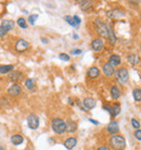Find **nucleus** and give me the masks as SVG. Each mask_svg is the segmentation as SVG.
I'll list each match as a JSON object with an SVG mask.
<instances>
[{"instance_id": "1", "label": "nucleus", "mask_w": 141, "mask_h": 150, "mask_svg": "<svg viewBox=\"0 0 141 150\" xmlns=\"http://www.w3.org/2000/svg\"><path fill=\"white\" fill-rule=\"evenodd\" d=\"M110 145L113 149L115 150H123L126 146V140L125 138L121 135H115L113 136L111 139H110Z\"/></svg>"}, {"instance_id": "2", "label": "nucleus", "mask_w": 141, "mask_h": 150, "mask_svg": "<svg viewBox=\"0 0 141 150\" xmlns=\"http://www.w3.org/2000/svg\"><path fill=\"white\" fill-rule=\"evenodd\" d=\"M51 125H52V129L54 131V133L59 134V135L63 134L64 132L66 131V123L62 119H53Z\"/></svg>"}, {"instance_id": "3", "label": "nucleus", "mask_w": 141, "mask_h": 150, "mask_svg": "<svg viewBox=\"0 0 141 150\" xmlns=\"http://www.w3.org/2000/svg\"><path fill=\"white\" fill-rule=\"evenodd\" d=\"M116 79H117V82L122 85H125L128 83V79H129V74H128V71L127 69L125 68H121L116 71Z\"/></svg>"}, {"instance_id": "4", "label": "nucleus", "mask_w": 141, "mask_h": 150, "mask_svg": "<svg viewBox=\"0 0 141 150\" xmlns=\"http://www.w3.org/2000/svg\"><path fill=\"white\" fill-rule=\"evenodd\" d=\"M96 26H97V30L99 32V34L101 36H103V37H108V34H109V25H106L105 23L101 22L100 20L98 19L96 20Z\"/></svg>"}, {"instance_id": "5", "label": "nucleus", "mask_w": 141, "mask_h": 150, "mask_svg": "<svg viewBox=\"0 0 141 150\" xmlns=\"http://www.w3.org/2000/svg\"><path fill=\"white\" fill-rule=\"evenodd\" d=\"M27 124H28V127L32 129H37L39 126V119L36 114H30L27 117Z\"/></svg>"}, {"instance_id": "6", "label": "nucleus", "mask_w": 141, "mask_h": 150, "mask_svg": "<svg viewBox=\"0 0 141 150\" xmlns=\"http://www.w3.org/2000/svg\"><path fill=\"white\" fill-rule=\"evenodd\" d=\"M28 47H30V44L26 40H24V39H20V40H18L16 44H15V50L19 51V52H24V51H26V50L28 49Z\"/></svg>"}, {"instance_id": "7", "label": "nucleus", "mask_w": 141, "mask_h": 150, "mask_svg": "<svg viewBox=\"0 0 141 150\" xmlns=\"http://www.w3.org/2000/svg\"><path fill=\"white\" fill-rule=\"evenodd\" d=\"M22 93V87L18 85V84H14V85H12L9 89H8V94L12 96V97H16V96H19L20 94Z\"/></svg>"}, {"instance_id": "8", "label": "nucleus", "mask_w": 141, "mask_h": 150, "mask_svg": "<svg viewBox=\"0 0 141 150\" xmlns=\"http://www.w3.org/2000/svg\"><path fill=\"white\" fill-rule=\"evenodd\" d=\"M106 16L110 19H119V18L124 16V12L121 11L119 9H113V10L106 12Z\"/></svg>"}, {"instance_id": "9", "label": "nucleus", "mask_w": 141, "mask_h": 150, "mask_svg": "<svg viewBox=\"0 0 141 150\" xmlns=\"http://www.w3.org/2000/svg\"><path fill=\"white\" fill-rule=\"evenodd\" d=\"M104 47V44L103 41L101 40V39H94V40L91 42V48H92L93 51H96V52H99V51H101L102 49H103Z\"/></svg>"}, {"instance_id": "10", "label": "nucleus", "mask_w": 141, "mask_h": 150, "mask_svg": "<svg viewBox=\"0 0 141 150\" xmlns=\"http://www.w3.org/2000/svg\"><path fill=\"white\" fill-rule=\"evenodd\" d=\"M22 79H23V73H22V72H20V71L12 72V73H10V75H9V79H10L11 82H13V83L20 82Z\"/></svg>"}, {"instance_id": "11", "label": "nucleus", "mask_w": 141, "mask_h": 150, "mask_svg": "<svg viewBox=\"0 0 141 150\" xmlns=\"http://www.w3.org/2000/svg\"><path fill=\"white\" fill-rule=\"evenodd\" d=\"M118 131H119V126H118V123L116 121H112V122L109 123L108 132L110 134H116V133H118Z\"/></svg>"}, {"instance_id": "12", "label": "nucleus", "mask_w": 141, "mask_h": 150, "mask_svg": "<svg viewBox=\"0 0 141 150\" xmlns=\"http://www.w3.org/2000/svg\"><path fill=\"white\" fill-rule=\"evenodd\" d=\"M103 73L105 76H112V75H114V73H115V70H114V67L113 65H111V64L109 63H105L103 65Z\"/></svg>"}, {"instance_id": "13", "label": "nucleus", "mask_w": 141, "mask_h": 150, "mask_svg": "<svg viewBox=\"0 0 141 150\" xmlns=\"http://www.w3.org/2000/svg\"><path fill=\"white\" fill-rule=\"evenodd\" d=\"M76 144H77V139L74 138V137H70V138H67L66 140L64 142V146H65L66 149L70 150L76 146Z\"/></svg>"}, {"instance_id": "14", "label": "nucleus", "mask_w": 141, "mask_h": 150, "mask_svg": "<svg viewBox=\"0 0 141 150\" xmlns=\"http://www.w3.org/2000/svg\"><path fill=\"white\" fill-rule=\"evenodd\" d=\"M87 75L89 76L90 79H97L100 75V70L97 67H91V68L87 71Z\"/></svg>"}, {"instance_id": "15", "label": "nucleus", "mask_w": 141, "mask_h": 150, "mask_svg": "<svg viewBox=\"0 0 141 150\" xmlns=\"http://www.w3.org/2000/svg\"><path fill=\"white\" fill-rule=\"evenodd\" d=\"M1 27H4L7 32H9V30H11L14 28V22L11 21V20H4V21L1 22Z\"/></svg>"}, {"instance_id": "16", "label": "nucleus", "mask_w": 141, "mask_h": 150, "mask_svg": "<svg viewBox=\"0 0 141 150\" xmlns=\"http://www.w3.org/2000/svg\"><path fill=\"white\" fill-rule=\"evenodd\" d=\"M84 105H85L86 109L91 110L96 107V100L93 98H86L84 99Z\"/></svg>"}, {"instance_id": "17", "label": "nucleus", "mask_w": 141, "mask_h": 150, "mask_svg": "<svg viewBox=\"0 0 141 150\" xmlns=\"http://www.w3.org/2000/svg\"><path fill=\"white\" fill-rule=\"evenodd\" d=\"M109 63L113 65V67H117L121 64V57L117 56V54H112L109 59Z\"/></svg>"}, {"instance_id": "18", "label": "nucleus", "mask_w": 141, "mask_h": 150, "mask_svg": "<svg viewBox=\"0 0 141 150\" xmlns=\"http://www.w3.org/2000/svg\"><path fill=\"white\" fill-rule=\"evenodd\" d=\"M24 142V138H23L22 135H19V134H15L11 137V143L15 146H18V145H21V144Z\"/></svg>"}, {"instance_id": "19", "label": "nucleus", "mask_w": 141, "mask_h": 150, "mask_svg": "<svg viewBox=\"0 0 141 150\" xmlns=\"http://www.w3.org/2000/svg\"><path fill=\"white\" fill-rule=\"evenodd\" d=\"M77 129V124H76V122H74V121L72 120H68L66 123V131L68 132V133H73V132H75Z\"/></svg>"}, {"instance_id": "20", "label": "nucleus", "mask_w": 141, "mask_h": 150, "mask_svg": "<svg viewBox=\"0 0 141 150\" xmlns=\"http://www.w3.org/2000/svg\"><path fill=\"white\" fill-rule=\"evenodd\" d=\"M127 60L129 62L131 65H137L139 62H140V58L138 54H130L128 58H127Z\"/></svg>"}, {"instance_id": "21", "label": "nucleus", "mask_w": 141, "mask_h": 150, "mask_svg": "<svg viewBox=\"0 0 141 150\" xmlns=\"http://www.w3.org/2000/svg\"><path fill=\"white\" fill-rule=\"evenodd\" d=\"M111 96L113 99H118L119 97H121V91H119V88L117 86H112L111 87Z\"/></svg>"}, {"instance_id": "22", "label": "nucleus", "mask_w": 141, "mask_h": 150, "mask_svg": "<svg viewBox=\"0 0 141 150\" xmlns=\"http://www.w3.org/2000/svg\"><path fill=\"white\" fill-rule=\"evenodd\" d=\"M14 67L13 65H1L0 67V74H8L13 71Z\"/></svg>"}, {"instance_id": "23", "label": "nucleus", "mask_w": 141, "mask_h": 150, "mask_svg": "<svg viewBox=\"0 0 141 150\" xmlns=\"http://www.w3.org/2000/svg\"><path fill=\"white\" fill-rule=\"evenodd\" d=\"M119 112H121V105H118V103H116V105H114L113 107H112V109H111V115L112 116H116V115H118Z\"/></svg>"}, {"instance_id": "24", "label": "nucleus", "mask_w": 141, "mask_h": 150, "mask_svg": "<svg viewBox=\"0 0 141 150\" xmlns=\"http://www.w3.org/2000/svg\"><path fill=\"white\" fill-rule=\"evenodd\" d=\"M79 4H80L82 10H84V11H87V10L90 9L91 6H92V2H91V1H79Z\"/></svg>"}, {"instance_id": "25", "label": "nucleus", "mask_w": 141, "mask_h": 150, "mask_svg": "<svg viewBox=\"0 0 141 150\" xmlns=\"http://www.w3.org/2000/svg\"><path fill=\"white\" fill-rule=\"evenodd\" d=\"M108 39H109L110 41H111L112 44H115V42H116V36H115V34H114V32H113V30L111 28V26L109 27Z\"/></svg>"}, {"instance_id": "26", "label": "nucleus", "mask_w": 141, "mask_h": 150, "mask_svg": "<svg viewBox=\"0 0 141 150\" xmlns=\"http://www.w3.org/2000/svg\"><path fill=\"white\" fill-rule=\"evenodd\" d=\"M133 95H134V99L136 102H140L141 101V89L139 88H136L133 91Z\"/></svg>"}, {"instance_id": "27", "label": "nucleus", "mask_w": 141, "mask_h": 150, "mask_svg": "<svg viewBox=\"0 0 141 150\" xmlns=\"http://www.w3.org/2000/svg\"><path fill=\"white\" fill-rule=\"evenodd\" d=\"M25 86L28 88L30 90H34L35 89V85H34V81L33 79H26V82H25Z\"/></svg>"}, {"instance_id": "28", "label": "nucleus", "mask_w": 141, "mask_h": 150, "mask_svg": "<svg viewBox=\"0 0 141 150\" xmlns=\"http://www.w3.org/2000/svg\"><path fill=\"white\" fill-rule=\"evenodd\" d=\"M64 20L66 21L70 25H72V26H76V24H75L74 22V19H73V16H70V15H66L65 18H64Z\"/></svg>"}, {"instance_id": "29", "label": "nucleus", "mask_w": 141, "mask_h": 150, "mask_svg": "<svg viewBox=\"0 0 141 150\" xmlns=\"http://www.w3.org/2000/svg\"><path fill=\"white\" fill-rule=\"evenodd\" d=\"M18 24H19L20 27H22V28H26L27 27V24H26V21L23 18H20L19 20H18Z\"/></svg>"}, {"instance_id": "30", "label": "nucleus", "mask_w": 141, "mask_h": 150, "mask_svg": "<svg viewBox=\"0 0 141 150\" xmlns=\"http://www.w3.org/2000/svg\"><path fill=\"white\" fill-rule=\"evenodd\" d=\"M38 19V15L37 14H33V15H30V18H28V21H30V23L32 24V25H34L35 24V21Z\"/></svg>"}, {"instance_id": "31", "label": "nucleus", "mask_w": 141, "mask_h": 150, "mask_svg": "<svg viewBox=\"0 0 141 150\" xmlns=\"http://www.w3.org/2000/svg\"><path fill=\"white\" fill-rule=\"evenodd\" d=\"M59 58L61 59V60H63V61H70V56H68V54H66V53H60Z\"/></svg>"}, {"instance_id": "32", "label": "nucleus", "mask_w": 141, "mask_h": 150, "mask_svg": "<svg viewBox=\"0 0 141 150\" xmlns=\"http://www.w3.org/2000/svg\"><path fill=\"white\" fill-rule=\"evenodd\" d=\"M131 124H133V127L136 128V129H139V127H140V123H139V121L135 120V119L131 120Z\"/></svg>"}, {"instance_id": "33", "label": "nucleus", "mask_w": 141, "mask_h": 150, "mask_svg": "<svg viewBox=\"0 0 141 150\" xmlns=\"http://www.w3.org/2000/svg\"><path fill=\"white\" fill-rule=\"evenodd\" d=\"M135 137L138 140H141V129H136V132H135Z\"/></svg>"}, {"instance_id": "34", "label": "nucleus", "mask_w": 141, "mask_h": 150, "mask_svg": "<svg viewBox=\"0 0 141 150\" xmlns=\"http://www.w3.org/2000/svg\"><path fill=\"white\" fill-rule=\"evenodd\" d=\"M73 19H74V22H75V24H76V26L82 23V21H80V19H79V16H77V15H74Z\"/></svg>"}, {"instance_id": "35", "label": "nucleus", "mask_w": 141, "mask_h": 150, "mask_svg": "<svg viewBox=\"0 0 141 150\" xmlns=\"http://www.w3.org/2000/svg\"><path fill=\"white\" fill-rule=\"evenodd\" d=\"M6 34H7V30H4V27L0 26V38H2Z\"/></svg>"}, {"instance_id": "36", "label": "nucleus", "mask_w": 141, "mask_h": 150, "mask_svg": "<svg viewBox=\"0 0 141 150\" xmlns=\"http://www.w3.org/2000/svg\"><path fill=\"white\" fill-rule=\"evenodd\" d=\"M82 50H79V49H75V50H72V54H80V53H82Z\"/></svg>"}, {"instance_id": "37", "label": "nucleus", "mask_w": 141, "mask_h": 150, "mask_svg": "<svg viewBox=\"0 0 141 150\" xmlns=\"http://www.w3.org/2000/svg\"><path fill=\"white\" fill-rule=\"evenodd\" d=\"M103 108H104V110H106V111H109V112H111L112 107H110V105H104Z\"/></svg>"}, {"instance_id": "38", "label": "nucleus", "mask_w": 141, "mask_h": 150, "mask_svg": "<svg viewBox=\"0 0 141 150\" xmlns=\"http://www.w3.org/2000/svg\"><path fill=\"white\" fill-rule=\"evenodd\" d=\"M97 150H111V149H109L108 147H105V146H102V147H99Z\"/></svg>"}, {"instance_id": "39", "label": "nucleus", "mask_w": 141, "mask_h": 150, "mask_svg": "<svg viewBox=\"0 0 141 150\" xmlns=\"http://www.w3.org/2000/svg\"><path fill=\"white\" fill-rule=\"evenodd\" d=\"M89 121L91 122V123L96 124V125H98V124H99V122H98V121H94V120H92V119H89Z\"/></svg>"}, {"instance_id": "40", "label": "nucleus", "mask_w": 141, "mask_h": 150, "mask_svg": "<svg viewBox=\"0 0 141 150\" xmlns=\"http://www.w3.org/2000/svg\"><path fill=\"white\" fill-rule=\"evenodd\" d=\"M41 40H42V42H45V44H47V42H48V40H46L45 38H42V39H41Z\"/></svg>"}, {"instance_id": "41", "label": "nucleus", "mask_w": 141, "mask_h": 150, "mask_svg": "<svg viewBox=\"0 0 141 150\" xmlns=\"http://www.w3.org/2000/svg\"><path fill=\"white\" fill-rule=\"evenodd\" d=\"M74 39H78V36L76 34H74Z\"/></svg>"}, {"instance_id": "42", "label": "nucleus", "mask_w": 141, "mask_h": 150, "mask_svg": "<svg viewBox=\"0 0 141 150\" xmlns=\"http://www.w3.org/2000/svg\"><path fill=\"white\" fill-rule=\"evenodd\" d=\"M0 150H4V147H1V146H0Z\"/></svg>"}, {"instance_id": "43", "label": "nucleus", "mask_w": 141, "mask_h": 150, "mask_svg": "<svg viewBox=\"0 0 141 150\" xmlns=\"http://www.w3.org/2000/svg\"><path fill=\"white\" fill-rule=\"evenodd\" d=\"M140 20H141V14H140Z\"/></svg>"}, {"instance_id": "44", "label": "nucleus", "mask_w": 141, "mask_h": 150, "mask_svg": "<svg viewBox=\"0 0 141 150\" xmlns=\"http://www.w3.org/2000/svg\"><path fill=\"white\" fill-rule=\"evenodd\" d=\"M140 50H141V46H140Z\"/></svg>"}]
</instances>
